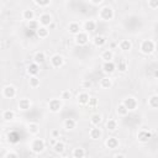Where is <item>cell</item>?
<instances>
[{
	"label": "cell",
	"instance_id": "obj_1",
	"mask_svg": "<svg viewBox=\"0 0 158 158\" xmlns=\"http://www.w3.org/2000/svg\"><path fill=\"white\" fill-rule=\"evenodd\" d=\"M115 16V12H114V9L109 5H105L100 9V12H99V17L102 20V21H110L112 20Z\"/></svg>",
	"mask_w": 158,
	"mask_h": 158
},
{
	"label": "cell",
	"instance_id": "obj_2",
	"mask_svg": "<svg viewBox=\"0 0 158 158\" xmlns=\"http://www.w3.org/2000/svg\"><path fill=\"white\" fill-rule=\"evenodd\" d=\"M139 49H141V52L143 54H151V53L154 52L156 44H154V42L152 40H144V41H142V43L139 46Z\"/></svg>",
	"mask_w": 158,
	"mask_h": 158
},
{
	"label": "cell",
	"instance_id": "obj_3",
	"mask_svg": "<svg viewBox=\"0 0 158 158\" xmlns=\"http://www.w3.org/2000/svg\"><path fill=\"white\" fill-rule=\"evenodd\" d=\"M46 148V143L42 138H35L31 143V149L35 153H42Z\"/></svg>",
	"mask_w": 158,
	"mask_h": 158
},
{
	"label": "cell",
	"instance_id": "obj_4",
	"mask_svg": "<svg viewBox=\"0 0 158 158\" xmlns=\"http://www.w3.org/2000/svg\"><path fill=\"white\" fill-rule=\"evenodd\" d=\"M89 41V36L85 31H81L79 32L77 36H74V42L78 44V46H85Z\"/></svg>",
	"mask_w": 158,
	"mask_h": 158
},
{
	"label": "cell",
	"instance_id": "obj_5",
	"mask_svg": "<svg viewBox=\"0 0 158 158\" xmlns=\"http://www.w3.org/2000/svg\"><path fill=\"white\" fill-rule=\"evenodd\" d=\"M2 96L6 99H12L16 96V89L14 85H6L2 89Z\"/></svg>",
	"mask_w": 158,
	"mask_h": 158
},
{
	"label": "cell",
	"instance_id": "obj_6",
	"mask_svg": "<svg viewBox=\"0 0 158 158\" xmlns=\"http://www.w3.org/2000/svg\"><path fill=\"white\" fill-rule=\"evenodd\" d=\"M137 138H138L139 142L147 143V142L152 138V132L148 131V130H141V131L138 132V135H137Z\"/></svg>",
	"mask_w": 158,
	"mask_h": 158
},
{
	"label": "cell",
	"instance_id": "obj_7",
	"mask_svg": "<svg viewBox=\"0 0 158 158\" xmlns=\"http://www.w3.org/2000/svg\"><path fill=\"white\" fill-rule=\"evenodd\" d=\"M122 104L126 106V109H127L128 111H133V110H136V107H137V100H136L135 98H132V96L126 98Z\"/></svg>",
	"mask_w": 158,
	"mask_h": 158
},
{
	"label": "cell",
	"instance_id": "obj_8",
	"mask_svg": "<svg viewBox=\"0 0 158 158\" xmlns=\"http://www.w3.org/2000/svg\"><path fill=\"white\" fill-rule=\"evenodd\" d=\"M62 107V101L59 99H52L49 100L48 102V109L52 111V112H58Z\"/></svg>",
	"mask_w": 158,
	"mask_h": 158
},
{
	"label": "cell",
	"instance_id": "obj_9",
	"mask_svg": "<svg viewBox=\"0 0 158 158\" xmlns=\"http://www.w3.org/2000/svg\"><path fill=\"white\" fill-rule=\"evenodd\" d=\"M40 21V25L43 26V27H47V26H51L52 25V16L49 14H42L38 19Z\"/></svg>",
	"mask_w": 158,
	"mask_h": 158
},
{
	"label": "cell",
	"instance_id": "obj_10",
	"mask_svg": "<svg viewBox=\"0 0 158 158\" xmlns=\"http://www.w3.org/2000/svg\"><path fill=\"white\" fill-rule=\"evenodd\" d=\"M63 63H64V59H63V57L60 54H54V56L51 57V64H52V67L59 68V67L63 65Z\"/></svg>",
	"mask_w": 158,
	"mask_h": 158
},
{
	"label": "cell",
	"instance_id": "obj_11",
	"mask_svg": "<svg viewBox=\"0 0 158 158\" xmlns=\"http://www.w3.org/2000/svg\"><path fill=\"white\" fill-rule=\"evenodd\" d=\"M102 70L106 74H112L116 70V64L114 62H104L102 64Z\"/></svg>",
	"mask_w": 158,
	"mask_h": 158
},
{
	"label": "cell",
	"instance_id": "obj_12",
	"mask_svg": "<svg viewBox=\"0 0 158 158\" xmlns=\"http://www.w3.org/2000/svg\"><path fill=\"white\" fill-rule=\"evenodd\" d=\"M40 72V65L37 63H31L28 67H27V73L30 74V77H36Z\"/></svg>",
	"mask_w": 158,
	"mask_h": 158
},
{
	"label": "cell",
	"instance_id": "obj_13",
	"mask_svg": "<svg viewBox=\"0 0 158 158\" xmlns=\"http://www.w3.org/2000/svg\"><path fill=\"white\" fill-rule=\"evenodd\" d=\"M31 107V101L26 98H22L19 100V109L22 110V111H27L28 109Z\"/></svg>",
	"mask_w": 158,
	"mask_h": 158
},
{
	"label": "cell",
	"instance_id": "obj_14",
	"mask_svg": "<svg viewBox=\"0 0 158 158\" xmlns=\"http://www.w3.org/2000/svg\"><path fill=\"white\" fill-rule=\"evenodd\" d=\"M68 31H69V33L77 36L79 32H81L80 31V25L78 22H70L69 26H68Z\"/></svg>",
	"mask_w": 158,
	"mask_h": 158
},
{
	"label": "cell",
	"instance_id": "obj_15",
	"mask_svg": "<svg viewBox=\"0 0 158 158\" xmlns=\"http://www.w3.org/2000/svg\"><path fill=\"white\" fill-rule=\"evenodd\" d=\"M105 144H106L107 148H110V149H115V148L118 147V139H117L116 137H109V138L106 139Z\"/></svg>",
	"mask_w": 158,
	"mask_h": 158
},
{
	"label": "cell",
	"instance_id": "obj_16",
	"mask_svg": "<svg viewBox=\"0 0 158 158\" xmlns=\"http://www.w3.org/2000/svg\"><path fill=\"white\" fill-rule=\"evenodd\" d=\"M89 135H90V138L91 139H100L101 138V135H102V132H101V130L99 128V127H93L91 130H90V132H89Z\"/></svg>",
	"mask_w": 158,
	"mask_h": 158
},
{
	"label": "cell",
	"instance_id": "obj_17",
	"mask_svg": "<svg viewBox=\"0 0 158 158\" xmlns=\"http://www.w3.org/2000/svg\"><path fill=\"white\" fill-rule=\"evenodd\" d=\"M95 27H96V22L94 20H86L84 22V30H85L86 33L88 32H93L95 30Z\"/></svg>",
	"mask_w": 158,
	"mask_h": 158
},
{
	"label": "cell",
	"instance_id": "obj_18",
	"mask_svg": "<svg viewBox=\"0 0 158 158\" xmlns=\"http://www.w3.org/2000/svg\"><path fill=\"white\" fill-rule=\"evenodd\" d=\"M89 100H90V96H89L88 93H80V94L78 95V102H79L80 105H88Z\"/></svg>",
	"mask_w": 158,
	"mask_h": 158
},
{
	"label": "cell",
	"instance_id": "obj_19",
	"mask_svg": "<svg viewBox=\"0 0 158 158\" xmlns=\"http://www.w3.org/2000/svg\"><path fill=\"white\" fill-rule=\"evenodd\" d=\"M53 151H54L56 153H58V154H62V153L65 151V144H64L63 142H60V141H57V142L53 144Z\"/></svg>",
	"mask_w": 158,
	"mask_h": 158
},
{
	"label": "cell",
	"instance_id": "obj_20",
	"mask_svg": "<svg viewBox=\"0 0 158 158\" xmlns=\"http://www.w3.org/2000/svg\"><path fill=\"white\" fill-rule=\"evenodd\" d=\"M22 17H23V20H26L27 22L32 21L33 17H35V12H33V10H31V9L25 10V11L22 12Z\"/></svg>",
	"mask_w": 158,
	"mask_h": 158
},
{
	"label": "cell",
	"instance_id": "obj_21",
	"mask_svg": "<svg viewBox=\"0 0 158 158\" xmlns=\"http://www.w3.org/2000/svg\"><path fill=\"white\" fill-rule=\"evenodd\" d=\"M105 43H106V38H105L104 36L98 35V36L94 37V44H95L96 47H102Z\"/></svg>",
	"mask_w": 158,
	"mask_h": 158
},
{
	"label": "cell",
	"instance_id": "obj_22",
	"mask_svg": "<svg viewBox=\"0 0 158 158\" xmlns=\"http://www.w3.org/2000/svg\"><path fill=\"white\" fill-rule=\"evenodd\" d=\"M101 58L104 59V62H112V59H114V53H112V51H110V49L104 51L102 54H101Z\"/></svg>",
	"mask_w": 158,
	"mask_h": 158
},
{
	"label": "cell",
	"instance_id": "obj_23",
	"mask_svg": "<svg viewBox=\"0 0 158 158\" xmlns=\"http://www.w3.org/2000/svg\"><path fill=\"white\" fill-rule=\"evenodd\" d=\"M85 156V149L81 147H77L73 149V158H84Z\"/></svg>",
	"mask_w": 158,
	"mask_h": 158
},
{
	"label": "cell",
	"instance_id": "obj_24",
	"mask_svg": "<svg viewBox=\"0 0 158 158\" xmlns=\"http://www.w3.org/2000/svg\"><path fill=\"white\" fill-rule=\"evenodd\" d=\"M120 48H121L122 51H125V52L130 51V49L132 48V43H131V41H130V40H122V41L120 42Z\"/></svg>",
	"mask_w": 158,
	"mask_h": 158
},
{
	"label": "cell",
	"instance_id": "obj_25",
	"mask_svg": "<svg viewBox=\"0 0 158 158\" xmlns=\"http://www.w3.org/2000/svg\"><path fill=\"white\" fill-rule=\"evenodd\" d=\"M33 59H35V63L42 64V63H44V60H46V54H44L43 52H37V53L35 54Z\"/></svg>",
	"mask_w": 158,
	"mask_h": 158
},
{
	"label": "cell",
	"instance_id": "obj_26",
	"mask_svg": "<svg viewBox=\"0 0 158 158\" xmlns=\"http://www.w3.org/2000/svg\"><path fill=\"white\" fill-rule=\"evenodd\" d=\"M75 126H77V122H75L74 118H67V120L64 121V128L68 130V131H69V130H74Z\"/></svg>",
	"mask_w": 158,
	"mask_h": 158
},
{
	"label": "cell",
	"instance_id": "obj_27",
	"mask_svg": "<svg viewBox=\"0 0 158 158\" xmlns=\"http://www.w3.org/2000/svg\"><path fill=\"white\" fill-rule=\"evenodd\" d=\"M36 33H37V36H38L40 38H46V37L49 35V31H48V28H47V27L41 26V27L36 31Z\"/></svg>",
	"mask_w": 158,
	"mask_h": 158
},
{
	"label": "cell",
	"instance_id": "obj_28",
	"mask_svg": "<svg viewBox=\"0 0 158 158\" xmlns=\"http://www.w3.org/2000/svg\"><path fill=\"white\" fill-rule=\"evenodd\" d=\"M2 118L5 121H12L15 118V112L12 110H5L2 112Z\"/></svg>",
	"mask_w": 158,
	"mask_h": 158
},
{
	"label": "cell",
	"instance_id": "obj_29",
	"mask_svg": "<svg viewBox=\"0 0 158 158\" xmlns=\"http://www.w3.org/2000/svg\"><path fill=\"white\" fill-rule=\"evenodd\" d=\"M100 85H101V88H104V89H109V88L112 85V80H111L109 77H105V78H102V79L100 80Z\"/></svg>",
	"mask_w": 158,
	"mask_h": 158
},
{
	"label": "cell",
	"instance_id": "obj_30",
	"mask_svg": "<svg viewBox=\"0 0 158 158\" xmlns=\"http://www.w3.org/2000/svg\"><path fill=\"white\" fill-rule=\"evenodd\" d=\"M27 131H28L31 135H37L38 131H40V126H38L37 123H35V122H31V123L28 125V127H27Z\"/></svg>",
	"mask_w": 158,
	"mask_h": 158
},
{
	"label": "cell",
	"instance_id": "obj_31",
	"mask_svg": "<svg viewBox=\"0 0 158 158\" xmlns=\"http://www.w3.org/2000/svg\"><path fill=\"white\" fill-rule=\"evenodd\" d=\"M100 122H101V115H100V114H93V115L90 116V123H91V125L96 126V125H99Z\"/></svg>",
	"mask_w": 158,
	"mask_h": 158
},
{
	"label": "cell",
	"instance_id": "obj_32",
	"mask_svg": "<svg viewBox=\"0 0 158 158\" xmlns=\"http://www.w3.org/2000/svg\"><path fill=\"white\" fill-rule=\"evenodd\" d=\"M148 105L152 109H158V95H152L148 100Z\"/></svg>",
	"mask_w": 158,
	"mask_h": 158
},
{
	"label": "cell",
	"instance_id": "obj_33",
	"mask_svg": "<svg viewBox=\"0 0 158 158\" xmlns=\"http://www.w3.org/2000/svg\"><path fill=\"white\" fill-rule=\"evenodd\" d=\"M116 69H118V72H121V73H125V72L127 70V63H126V60L121 59V60L117 63Z\"/></svg>",
	"mask_w": 158,
	"mask_h": 158
},
{
	"label": "cell",
	"instance_id": "obj_34",
	"mask_svg": "<svg viewBox=\"0 0 158 158\" xmlns=\"http://www.w3.org/2000/svg\"><path fill=\"white\" fill-rule=\"evenodd\" d=\"M27 26H28V28L32 30V31H37V30L41 27V26H40V22H38L37 20H32V21L27 22Z\"/></svg>",
	"mask_w": 158,
	"mask_h": 158
},
{
	"label": "cell",
	"instance_id": "obj_35",
	"mask_svg": "<svg viewBox=\"0 0 158 158\" xmlns=\"http://www.w3.org/2000/svg\"><path fill=\"white\" fill-rule=\"evenodd\" d=\"M106 128L109 131H115L117 128V122L115 120H107L106 121Z\"/></svg>",
	"mask_w": 158,
	"mask_h": 158
},
{
	"label": "cell",
	"instance_id": "obj_36",
	"mask_svg": "<svg viewBox=\"0 0 158 158\" xmlns=\"http://www.w3.org/2000/svg\"><path fill=\"white\" fill-rule=\"evenodd\" d=\"M116 111H117V114H118V115H121V116H126V115L128 114V110L126 109V106H125L123 104H120V105L117 106Z\"/></svg>",
	"mask_w": 158,
	"mask_h": 158
},
{
	"label": "cell",
	"instance_id": "obj_37",
	"mask_svg": "<svg viewBox=\"0 0 158 158\" xmlns=\"http://www.w3.org/2000/svg\"><path fill=\"white\" fill-rule=\"evenodd\" d=\"M28 84L31 88H37L40 85V79L37 77H30L28 79Z\"/></svg>",
	"mask_w": 158,
	"mask_h": 158
},
{
	"label": "cell",
	"instance_id": "obj_38",
	"mask_svg": "<svg viewBox=\"0 0 158 158\" xmlns=\"http://www.w3.org/2000/svg\"><path fill=\"white\" fill-rule=\"evenodd\" d=\"M35 4L40 7H44V6H48L51 4L49 0H35Z\"/></svg>",
	"mask_w": 158,
	"mask_h": 158
},
{
	"label": "cell",
	"instance_id": "obj_39",
	"mask_svg": "<svg viewBox=\"0 0 158 158\" xmlns=\"http://www.w3.org/2000/svg\"><path fill=\"white\" fill-rule=\"evenodd\" d=\"M72 98V93L69 91V90H63L62 93H60V99H63V100H69Z\"/></svg>",
	"mask_w": 158,
	"mask_h": 158
},
{
	"label": "cell",
	"instance_id": "obj_40",
	"mask_svg": "<svg viewBox=\"0 0 158 158\" xmlns=\"http://www.w3.org/2000/svg\"><path fill=\"white\" fill-rule=\"evenodd\" d=\"M96 104H98L96 98H90V100H89V102H88V106H89V107H95Z\"/></svg>",
	"mask_w": 158,
	"mask_h": 158
},
{
	"label": "cell",
	"instance_id": "obj_41",
	"mask_svg": "<svg viewBox=\"0 0 158 158\" xmlns=\"http://www.w3.org/2000/svg\"><path fill=\"white\" fill-rule=\"evenodd\" d=\"M148 6L151 9H157L158 7V0H151V1H148Z\"/></svg>",
	"mask_w": 158,
	"mask_h": 158
},
{
	"label": "cell",
	"instance_id": "obj_42",
	"mask_svg": "<svg viewBox=\"0 0 158 158\" xmlns=\"http://www.w3.org/2000/svg\"><path fill=\"white\" fill-rule=\"evenodd\" d=\"M81 85H83L84 89H89V88L91 86V81H90V80H83Z\"/></svg>",
	"mask_w": 158,
	"mask_h": 158
},
{
	"label": "cell",
	"instance_id": "obj_43",
	"mask_svg": "<svg viewBox=\"0 0 158 158\" xmlns=\"http://www.w3.org/2000/svg\"><path fill=\"white\" fill-rule=\"evenodd\" d=\"M5 158H19V156H17L15 152H9V153L5 156Z\"/></svg>",
	"mask_w": 158,
	"mask_h": 158
},
{
	"label": "cell",
	"instance_id": "obj_44",
	"mask_svg": "<svg viewBox=\"0 0 158 158\" xmlns=\"http://www.w3.org/2000/svg\"><path fill=\"white\" fill-rule=\"evenodd\" d=\"M52 136H53L54 138L58 137V136H59V131H58V130H53V131H52Z\"/></svg>",
	"mask_w": 158,
	"mask_h": 158
},
{
	"label": "cell",
	"instance_id": "obj_45",
	"mask_svg": "<svg viewBox=\"0 0 158 158\" xmlns=\"http://www.w3.org/2000/svg\"><path fill=\"white\" fill-rule=\"evenodd\" d=\"M104 1L102 0H99V1H90V4H93V5H101Z\"/></svg>",
	"mask_w": 158,
	"mask_h": 158
},
{
	"label": "cell",
	"instance_id": "obj_46",
	"mask_svg": "<svg viewBox=\"0 0 158 158\" xmlns=\"http://www.w3.org/2000/svg\"><path fill=\"white\" fill-rule=\"evenodd\" d=\"M153 77H154L156 79L158 78V69H154V70H153Z\"/></svg>",
	"mask_w": 158,
	"mask_h": 158
},
{
	"label": "cell",
	"instance_id": "obj_47",
	"mask_svg": "<svg viewBox=\"0 0 158 158\" xmlns=\"http://www.w3.org/2000/svg\"><path fill=\"white\" fill-rule=\"evenodd\" d=\"M114 158H126V157H125L123 154H120V153H118V154H116Z\"/></svg>",
	"mask_w": 158,
	"mask_h": 158
},
{
	"label": "cell",
	"instance_id": "obj_48",
	"mask_svg": "<svg viewBox=\"0 0 158 158\" xmlns=\"http://www.w3.org/2000/svg\"><path fill=\"white\" fill-rule=\"evenodd\" d=\"M62 158H67V157H62Z\"/></svg>",
	"mask_w": 158,
	"mask_h": 158
}]
</instances>
